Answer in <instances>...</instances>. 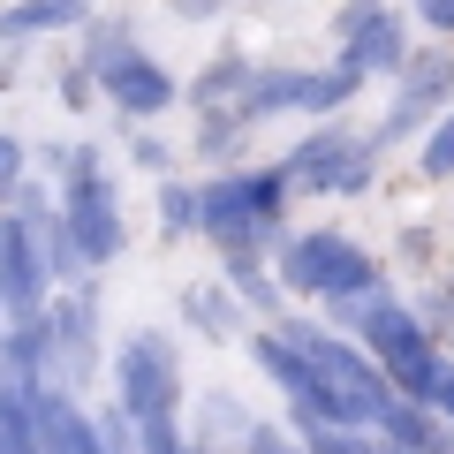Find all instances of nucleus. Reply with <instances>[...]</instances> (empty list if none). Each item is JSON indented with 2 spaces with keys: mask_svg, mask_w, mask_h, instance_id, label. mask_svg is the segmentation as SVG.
Here are the masks:
<instances>
[{
  "mask_svg": "<svg viewBox=\"0 0 454 454\" xmlns=\"http://www.w3.org/2000/svg\"><path fill=\"white\" fill-rule=\"evenodd\" d=\"M288 356L303 364L310 387H318V417H372V424H387L394 394H387V379H379L356 348H340V340L295 325V333H288Z\"/></svg>",
  "mask_w": 454,
  "mask_h": 454,
  "instance_id": "obj_1",
  "label": "nucleus"
},
{
  "mask_svg": "<svg viewBox=\"0 0 454 454\" xmlns=\"http://www.w3.org/2000/svg\"><path fill=\"white\" fill-rule=\"evenodd\" d=\"M31 432H38V447H46V454H106L91 439V424H83L68 402H38L31 409Z\"/></svg>",
  "mask_w": 454,
  "mask_h": 454,
  "instance_id": "obj_11",
  "label": "nucleus"
},
{
  "mask_svg": "<svg viewBox=\"0 0 454 454\" xmlns=\"http://www.w3.org/2000/svg\"><path fill=\"white\" fill-rule=\"evenodd\" d=\"M106 91L121 98L129 114H160L167 98H175V83L160 76V68L145 61V53H129V46H114V61H106Z\"/></svg>",
  "mask_w": 454,
  "mask_h": 454,
  "instance_id": "obj_9",
  "label": "nucleus"
},
{
  "mask_svg": "<svg viewBox=\"0 0 454 454\" xmlns=\"http://www.w3.org/2000/svg\"><path fill=\"white\" fill-rule=\"evenodd\" d=\"M310 454H364V447L348 432H318V439H310Z\"/></svg>",
  "mask_w": 454,
  "mask_h": 454,
  "instance_id": "obj_15",
  "label": "nucleus"
},
{
  "mask_svg": "<svg viewBox=\"0 0 454 454\" xmlns=\"http://www.w3.org/2000/svg\"><path fill=\"white\" fill-rule=\"evenodd\" d=\"M424 23H439V31H454V0H417Z\"/></svg>",
  "mask_w": 454,
  "mask_h": 454,
  "instance_id": "obj_16",
  "label": "nucleus"
},
{
  "mask_svg": "<svg viewBox=\"0 0 454 454\" xmlns=\"http://www.w3.org/2000/svg\"><path fill=\"white\" fill-rule=\"evenodd\" d=\"M340 38H348V76H372V68H394L402 61V23L372 0H356L348 16H340Z\"/></svg>",
  "mask_w": 454,
  "mask_h": 454,
  "instance_id": "obj_5",
  "label": "nucleus"
},
{
  "mask_svg": "<svg viewBox=\"0 0 454 454\" xmlns=\"http://www.w3.org/2000/svg\"><path fill=\"white\" fill-rule=\"evenodd\" d=\"M348 318H356V333L379 348V372L394 379L402 394H417V402H432V387H439V356L424 348V333L409 325V310L402 303H387V295H348Z\"/></svg>",
  "mask_w": 454,
  "mask_h": 454,
  "instance_id": "obj_2",
  "label": "nucleus"
},
{
  "mask_svg": "<svg viewBox=\"0 0 454 454\" xmlns=\"http://www.w3.org/2000/svg\"><path fill=\"white\" fill-rule=\"evenodd\" d=\"M121 402L145 424L152 454H175V379H167L160 340H129V348H121Z\"/></svg>",
  "mask_w": 454,
  "mask_h": 454,
  "instance_id": "obj_3",
  "label": "nucleus"
},
{
  "mask_svg": "<svg viewBox=\"0 0 454 454\" xmlns=\"http://www.w3.org/2000/svg\"><path fill=\"white\" fill-rule=\"evenodd\" d=\"M16 190V145H8V137H0V197Z\"/></svg>",
  "mask_w": 454,
  "mask_h": 454,
  "instance_id": "obj_17",
  "label": "nucleus"
},
{
  "mask_svg": "<svg viewBox=\"0 0 454 454\" xmlns=\"http://www.w3.org/2000/svg\"><path fill=\"white\" fill-rule=\"evenodd\" d=\"M424 175H454V121L432 137V145H424Z\"/></svg>",
  "mask_w": 454,
  "mask_h": 454,
  "instance_id": "obj_14",
  "label": "nucleus"
},
{
  "mask_svg": "<svg viewBox=\"0 0 454 454\" xmlns=\"http://www.w3.org/2000/svg\"><path fill=\"white\" fill-rule=\"evenodd\" d=\"M0 288L16 303V318L38 310V258H31V227L23 220H0Z\"/></svg>",
  "mask_w": 454,
  "mask_h": 454,
  "instance_id": "obj_10",
  "label": "nucleus"
},
{
  "mask_svg": "<svg viewBox=\"0 0 454 454\" xmlns=\"http://www.w3.org/2000/svg\"><path fill=\"white\" fill-rule=\"evenodd\" d=\"M68 243L83 250V258H114V243H121V227H114V205H106V190L91 182V167L76 160V190H68Z\"/></svg>",
  "mask_w": 454,
  "mask_h": 454,
  "instance_id": "obj_6",
  "label": "nucleus"
},
{
  "mask_svg": "<svg viewBox=\"0 0 454 454\" xmlns=\"http://www.w3.org/2000/svg\"><path fill=\"white\" fill-rule=\"evenodd\" d=\"M439 91H447V61H424L417 76H409V91H402V106H394V129H409V121H417V114L432 106Z\"/></svg>",
  "mask_w": 454,
  "mask_h": 454,
  "instance_id": "obj_13",
  "label": "nucleus"
},
{
  "mask_svg": "<svg viewBox=\"0 0 454 454\" xmlns=\"http://www.w3.org/2000/svg\"><path fill=\"white\" fill-rule=\"evenodd\" d=\"M364 167H372V160H364V152H348V137H310V152L288 167V175L303 182V190H356Z\"/></svg>",
  "mask_w": 454,
  "mask_h": 454,
  "instance_id": "obj_8",
  "label": "nucleus"
},
{
  "mask_svg": "<svg viewBox=\"0 0 454 454\" xmlns=\"http://www.w3.org/2000/svg\"><path fill=\"white\" fill-rule=\"evenodd\" d=\"M273 205H280V175H250V182H227V190H212L205 220L220 227L227 243H243L258 220H273Z\"/></svg>",
  "mask_w": 454,
  "mask_h": 454,
  "instance_id": "obj_7",
  "label": "nucleus"
},
{
  "mask_svg": "<svg viewBox=\"0 0 454 454\" xmlns=\"http://www.w3.org/2000/svg\"><path fill=\"white\" fill-rule=\"evenodd\" d=\"M250 454H295V447H280V439H265V432H258V439H250Z\"/></svg>",
  "mask_w": 454,
  "mask_h": 454,
  "instance_id": "obj_18",
  "label": "nucleus"
},
{
  "mask_svg": "<svg viewBox=\"0 0 454 454\" xmlns=\"http://www.w3.org/2000/svg\"><path fill=\"white\" fill-rule=\"evenodd\" d=\"M76 16H83V0H23V8L0 16V31L16 38V31H46V23H76Z\"/></svg>",
  "mask_w": 454,
  "mask_h": 454,
  "instance_id": "obj_12",
  "label": "nucleus"
},
{
  "mask_svg": "<svg viewBox=\"0 0 454 454\" xmlns=\"http://www.w3.org/2000/svg\"><path fill=\"white\" fill-rule=\"evenodd\" d=\"M280 273L295 280V288H318V295H364L372 288V258H364L356 243H340V235H303V243H288V265Z\"/></svg>",
  "mask_w": 454,
  "mask_h": 454,
  "instance_id": "obj_4",
  "label": "nucleus"
}]
</instances>
